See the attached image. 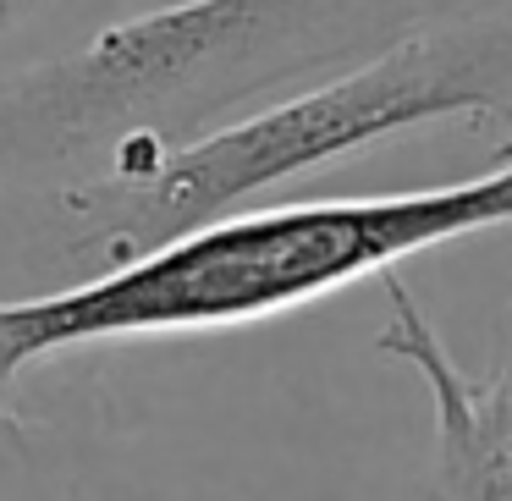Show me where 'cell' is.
<instances>
[{
    "mask_svg": "<svg viewBox=\"0 0 512 501\" xmlns=\"http://www.w3.org/2000/svg\"><path fill=\"white\" fill-rule=\"evenodd\" d=\"M463 0H171L0 72V199L116 182Z\"/></svg>",
    "mask_w": 512,
    "mask_h": 501,
    "instance_id": "1",
    "label": "cell"
},
{
    "mask_svg": "<svg viewBox=\"0 0 512 501\" xmlns=\"http://www.w3.org/2000/svg\"><path fill=\"white\" fill-rule=\"evenodd\" d=\"M430 122L512 127V0H463L397 45L177 144L138 177L12 199L34 210L39 270L94 276L303 171Z\"/></svg>",
    "mask_w": 512,
    "mask_h": 501,
    "instance_id": "2",
    "label": "cell"
},
{
    "mask_svg": "<svg viewBox=\"0 0 512 501\" xmlns=\"http://www.w3.org/2000/svg\"><path fill=\"white\" fill-rule=\"evenodd\" d=\"M490 226H512V155L441 188L237 204L67 287L0 298V391L72 347L276 320Z\"/></svg>",
    "mask_w": 512,
    "mask_h": 501,
    "instance_id": "3",
    "label": "cell"
},
{
    "mask_svg": "<svg viewBox=\"0 0 512 501\" xmlns=\"http://www.w3.org/2000/svg\"><path fill=\"white\" fill-rule=\"evenodd\" d=\"M386 292L391 320L375 347L408 364L435 402L424 501H512V353L490 375H468L397 270H386Z\"/></svg>",
    "mask_w": 512,
    "mask_h": 501,
    "instance_id": "4",
    "label": "cell"
},
{
    "mask_svg": "<svg viewBox=\"0 0 512 501\" xmlns=\"http://www.w3.org/2000/svg\"><path fill=\"white\" fill-rule=\"evenodd\" d=\"M39 463V430L28 419H17V408H6V391H0V479L23 474Z\"/></svg>",
    "mask_w": 512,
    "mask_h": 501,
    "instance_id": "5",
    "label": "cell"
}]
</instances>
